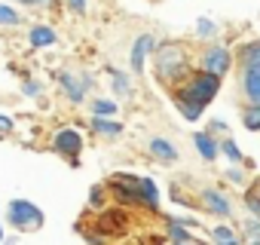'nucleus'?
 <instances>
[{"label": "nucleus", "instance_id": "7", "mask_svg": "<svg viewBox=\"0 0 260 245\" xmlns=\"http://www.w3.org/2000/svg\"><path fill=\"white\" fill-rule=\"evenodd\" d=\"M199 199H202V205L211 211V215H217V218H226L230 211H233V205H230V199L220 193V190H214V187H205L202 193H199Z\"/></svg>", "mask_w": 260, "mask_h": 245}, {"label": "nucleus", "instance_id": "4", "mask_svg": "<svg viewBox=\"0 0 260 245\" xmlns=\"http://www.w3.org/2000/svg\"><path fill=\"white\" fill-rule=\"evenodd\" d=\"M52 150L61 154V157H71V163L77 166V157H80V150H83V135H80L77 129H58V132L52 135Z\"/></svg>", "mask_w": 260, "mask_h": 245}, {"label": "nucleus", "instance_id": "26", "mask_svg": "<svg viewBox=\"0 0 260 245\" xmlns=\"http://www.w3.org/2000/svg\"><path fill=\"white\" fill-rule=\"evenodd\" d=\"M89 205H92V208H101V205H104V187H101V184L92 187V193H89Z\"/></svg>", "mask_w": 260, "mask_h": 245}, {"label": "nucleus", "instance_id": "12", "mask_svg": "<svg viewBox=\"0 0 260 245\" xmlns=\"http://www.w3.org/2000/svg\"><path fill=\"white\" fill-rule=\"evenodd\" d=\"M193 144H196L199 157H202V160H208V163H211V160L217 157V150H220V144L214 141V135H211V132H196V135H193Z\"/></svg>", "mask_w": 260, "mask_h": 245}, {"label": "nucleus", "instance_id": "19", "mask_svg": "<svg viewBox=\"0 0 260 245\" xmlns=\"http://www.w3.org/2000/svg\"><path fill=\"white\" fill-rule=\"evenodd\" d=\"M22 22V16L13 10V7H7V4H0V28H16Z\"/></svg>", "mask_w": 260, "mask_h": 245}, {"label": "nucleus", "instance_id": "1", "mask_svg": "<svg viewBox=\"0 0 260 245\" xmlns=\"http://www.w3.org/2000/svg\"><path fill=\"white\" fill-rule=\"evenodd\" d=\"M217 89H220V77L211 74V71H202V74L190 77V80L175 92V107H178L190 122H196V119L202 116V110L208 107V101H214Z\"/></svg>", "mask_w": 260, "mask_h": 245}, {"label": "nucleus", "instance_id": "32", "mask_svg": "<svg viewBox=\"0 0 260 245\" xmlns=\"http://www.w3.org/2000/svg\"><path fill=\"white\" fill-rule=\"evenodd\" d=\"M16 4H25V7H46L49 0H16Z\"/></svg>", "mask_w": 260, "mask_h": 245}, {"label": "nucleus", "instance_id": "24", "mask_svg": "<svg viewBox=\"0 0 260 245\" xmlns=\"http://www.w3.org/2000/svg\"><path fill=\"white\" fill-rule=\"evenodd\" d=\"M220 150H223V154H226V157H230L233 163H242V150L236 147V141H233V138H223V144H220Z\"/></svg>", "mask_w": 260, "mask_h": 245}, {"label": "nucleus", "instance_id": "14", "mask_svg": "<svg viewBox=\"0 0 260 245\" xmlns=\"http://www.w3.org/2000/svg\"><path fill=\"white\" fill-rule=\"evenodd\" d=\"M141 202H144L150 211L159 208V190H156V184H153L150 178H141Z\"/></svg>", "mask_w": 260, "mask_h": 245}, {"label": "nucleus", "instance_id": "9", "mask_svg": "<svg viewBox=\"0 0 260 245\" xmlns=\"http://www.w3.org/2000/svg\"><path fill=\"white\" fill-rule=\"evenodd\" d=\"M242 89L251 104H260V65H245L242 68Z\"/></svg>", "mask_w": 260, "mask_h": 245}, {"label": "nucleus", "instance_id": "20", "mask_svg": "<svg viewBox=\"0 0 260 245\" xmlns=\"http://www.w3.org/2000/svg\"><path fill=\"white\" fill-rule=\"evenodd\" d=\"M110 86H113V92H116V95H128V92H132V80H128L122 71H113Z\"/></svg>", "mask_w": 260, "mask_h": 245}, {"label": "nucleus", "instance_id": "21", "mask_svg": "<svg viewBox=\"0 0 260 245\" xmlns=\"http://www.w3.org/2000/svg\"><path fill=\"white\" fill-rule=\"evenodd\" d=\"M92 113H101V116H113V113H116V101H107V98H95V101H92Z\"/></svg>", "mask_w": 260, "mask_h": 245}, {"label": "nucleus", "instance_id": "30", "mask_svg": "<svg viewBox=\"0 0 260 245\" xmlns=\"http://www.w3.org/2000/svg\"><path fill=\"white\" fill-rule=\"evenodd\" d=\"M7 132H13V119L0 113V135H7Z\"/></svg>", "mask_w": 260, "mask_h": 245}, {"label": "nucleus", "instance_id": "17", "mask_svg": "<svg viewBox=\"0 0 260 245\" xmlns=\"http://www.w3.org/2000/svg\"><path fill=\"white\" fill-rule=\"evenodd\" d=\"M239 58H242V68H245V65H260V40L245 43L242 52H239Z\"/></svg>", "mask_w": 260, "mask_h": 245}, {"label": "nucleus", "instance_id": "27", "mask_svg": "<svg viewBox=\"0 0 260 245\" xmlns=\"http://www.w3.org/2000/svg\"><path fill=\"white\" fill-rule=\"evenodd\" d=\"M22 92H25L28 98H37V95H40V83H37V80H25V83H22Z\"/></svg>", "mask_w": 260, "mask_h": 245}, {"label": "nucleus", "instance_id": "28", "mask_svg": "<svg viewBox=\"0 0 260 245\" xmlns=\"http://www.w3.org/2000/svg\"><path fill=\"white\" fill-rule=\"evenodd\" d=\"M68 7H71V13L83 16V13H86V7H89V0H68Z\"/></svg>", "mask_w": 260, "mask_h": 245}, {"label": "nucleus", "instance_id": "34", "mask_svg": "<svg viewBox=\"0 0 260 245\" xmlns=\"http://www.w3.org/2000/svg\"><path fill=\"white\" fill-rule=\"evenodd\" d=\"M0 239H4V230H0Z\"/></svg>", "mask_w": 260, "mask_h": 245}, {"label": "nucleus", "instance_id": "2", "mask_svg": "<svg viewBox=\"0 0 260 245\" xmlns=\"http://www.w3.org/2000/svg\"><path fill=\"white\" fill-rule=\"evenodd\" d=\"M153 58H156V74L162 83H181L190 77V58L184 52L181 43H166V46H156L153 49Z\"/></svg>", "mask_w": 260, "mask_h": 245}, {"label": "nucleus", "instance_id": "33", "mask_svg": "<svg viewBox=\"0 0 260 245\" xmlns=\"http://www.w3.org/2000/svg\"><path fill=\"white\" fill-rule=\"evenodd\" d=\"M254 190H257V193H260V181H257V187H254Z\"/></svg>", "mask_w": 260, "mask_h": 245}, {"label": "nucleus", "instance_id": "3", "mask_svg": "<svg viewBox=\"0 0 260 245\" xmlns=\"http://www.w3.org/2000/svg\"><path fill=\"white\" fill-rule=\"evenodd\" d=\"M7 215H10V224L16 227V230H22V233H31V230H40L43 227V211L31 202V199H13L10 202V208H7Z\"/></svg>", "mask_w": 260, "mask_h": 245}, {"label": "nucleus", "instance_id": "15", "mask_svg": "<svg viewBox=\"0 0 260 245\" xmlns=\"http://www.w3.org/2000/svg\"><path fill=\"white\" fill-rule=\"evenodd\" d=\"M166 227H169V239H175V242H193V233L187 230V224L181 218H169Z\"/></svg>", "mask_w": 260, "mask_h": 245}, {"label": "nucleus", "instance_id": "5", "mask_svg": "<svg viewBox=\"0 0 260 245\" xmlns=\"http://www.w3.org/2000/svg\"><path fill=\"white\" fill-rule=\"evenodd\" d=\"M202 71H211V74H217V77H226V71L233 68V55H230V49H223V46H208L205 52H202Z\"/></svg>", "mask_w": 260, "mask_h": 245}, {"label": "nucleus", "instance_id": "11", "mask_svg": "<svg viewBox=\"0 0 260 245\" xmlns=\"http://www.w3.org/2000/svg\"><path fill=\"white\" fill-rule=\"evenodd\" d=\"M147 150H150V157L159 160V163H175V160H178V147H175L172 141H166V138H150Z\"/></svg>", "mask_w": 260, "mask_h": 245}, {"label": "nucleus", "instance_id": "25", "mask_svg": "<svg viewBox=\"0 0 260 245\" xmlns=\"http://www.w3.org/2000/svg\"><path fill=\"white\" fill-rule=\"evenodd\" d=\"M245 239L248 242H260V218H251L245 224Z\"/></svg>", "mask_w": 260, "mask_h": 245}, {"label": "nucleus", "instance_id": "6", "mask_svg": "<svg viewBox=\"0 0 260 245\" xmlns=\"http://www.w3.org/2000/svg\"><path fill=\"white\" fill-rule=\"evenodd\" d=\"M156 49V40H153V34H141L135 43H132V58H128V65H132V71L135 74H141L144 71V62H147V55Z\"/></svg>", "mask_w": 260, "mask_h": 245}, {"label": "nucleus", "instance_id": "23", "mask_svg": "<svg viewBox=\"0 0 260 245\" xmlns=\"http://www.w3.org/2000/svg\"><path fill=\"white\" fill-rule=\"evenodd\" d=\"M196 34L205 37V40H211V37H217V25H214L211 19H199V22H196Z\"/></svg>", "mask_w": 260, "mask_h": 245}, {"label": "nucleus", "instance_id": "10", "mask_svg": "<svg viewBox=\"0 0 260 245\" xmlns=\"http://www.w3.org/2000/svg\"><path fill=\"white\" fill-rule=\"evenodd\" d=\"M89 126H92V132H95V135H101V138H116V135H122V122H116L113 116L92 113Z\"/></svg>", "mask_w": 260, "mask_h": 245}, {"label": "nucleus", "instance_id": "31", "mask_svg": "<svg viewBox=\"0 0 260 245\" xmlns=\"http://www.w3.org/2000/svg\"><path fill=\"white\" fill-rule=\"evenodd\" d=\"M226 178H230L233 184H242V181H245V175H242V169H230V172H226Z\"/></svg>", "mask_w": 260, "mask_h": 245}, {"label": "nucleus", "instance_id": "13", "mask_svg": "<svg viewBox=\"0 0 260 245\" xmlns=\"http://www.w3.org/2000/svg\"><path fill=\"white\" fill-rule=\"evenodd\" d=\"M28 40H31V46H34V49H40V46H52L58 37H55V31H52L49 25H34V28H31V34H28Z\"/></svg>", "mask_w": 260, "mask_h": 245}, {"label": "nucleus", "instance_id": "18", "mask_svg": "<svg viewBox=\"0 0 260 245\" xmlns=\"http://www.w3.org/2000/svg\"><path fill=\"white\" fill-rule=\"evenodd\" d=\"M242 119H245V129L248 132H260V104H248L245 113H242Z\"/></svg>", "mask_w": 260, "mask_h": 245}, {"label": "nucleus", "instance_id": "22", "mask_svg": "<svg viewBox=\"0 0 260 245\" xmlns=\"http://www.w3.org/2000/svg\"><path fill=\"white\" fill-rule=\"evenodd\" d=\"M211 239L214 242H226V245H233V242H239V236L226 227V224H220V227H214V233H211Z\"/></svg>", "mask_w": 260, "mask_h": 245}, {"label": "nucleus", "instance_id": "8", "mask_svg": "<svg viewBox=\"0 0 260 245\" xmlns=\"http://www.w3.org/2000/svg\"><path fill=\"white\" fill-rule=\"evenodd\" d=\"M58 83H61V89L68 92V98H71V104H83V98H86V89H89L83 77L77 80V77H74L71 71H61V74H58Z\"/></svg>", "mask_w": 260, "mask_h": 245}, {"label": "nucleus", "instance_id": "16", "mask_svg": "<svg viewBox=\"0 0 260 245\" xmlns=\"http://www.w3.org/2000/svg\"><path fill=\"white\" fill-rule=\"evenodd\" d=\"M125 224V215H119V211H104L101 218H98V227L104 230V233H110V230H119Z\"/></svg>", "mask_w": 260, "mask_h": 245}, {"label": "nucleus", "instance_id": "29", "mask_svg": "<svg viewBox=\"0 0 260 245\" xmlns=\"http://www.w3.org/2000/svg\"><path fill=\"white\" fill-rule=\"evenodd\" d=\"M208 132H211V135H220V132H226V122H223V119H211Z\"/></svg>", "mask_w": 260, "mask_h": 245}]
</instances>
